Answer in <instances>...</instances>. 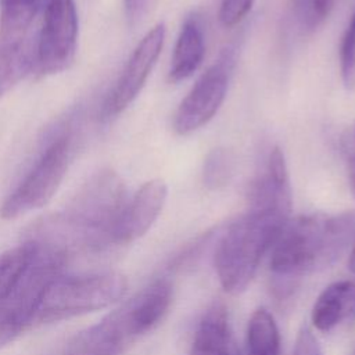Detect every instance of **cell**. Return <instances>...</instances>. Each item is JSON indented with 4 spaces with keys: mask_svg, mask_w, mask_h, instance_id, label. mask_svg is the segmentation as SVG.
Returning a JSON list of instances; mask_svg holds the SVG:
<instances>
[{
    "mask_svg": "<svg viewBox=\"0 0 355 355\" xmlns=\"http://www.w3.org/2000/svg\"><path fill=\"white\" fill-rule=\"evenodd\" d=\"M355 240V214L301 215L288 219L270 248L269 266L279 293L334 263Z\"/></svg>",
    "mask_w": 355,
    "mask_h": 355,
    "instance_id": "cell-1",
    "label": "cell"
},
{
    "mask_svg": "<svg viewBox=\"0 0 355 355\" xmlns=\"http://www.w3.org/2000/svg\"><path fill=\"white\" fill-rule=\"evenodd\" d=\"M288 219L284 211L248 208L226 229L216 244L214 265L227 293L239 294L248 287Z\"/></svg>",
    "mask_w": 355,
    "mask_h": 355,
    "instance_id": "cell-2",
    "label": "cell"
},
{
    "mask_svg": "<svg viewBox=\"0 0 355 355\" xmlns=\"http://www.w3.org/2000/svg\"><path fill=\"white\" fill-rule=\"evenodd\" d=\"M126 202L121 176L112 169H101L78 189L60 216L79 241L100 248L111 244V232Z\"/></svg>",
    "mask_w": 355,
    "mask_h": 355,
    "instance_id": "cell-3",
    "label": "cell"
},
{
    "mask_svg": "<svg viewBox=\"0 0 355 355\" xmlns=\"http://www.w3.org/2000/svg\"><path fill=\"white\" fill-rule=\"evenodd\" d=\"M35 254L26 270L0 304V349L33 324L46 288L62 275L67 250L58 244L35 240Z\"/></svg>",
    "mask_w": 355,
    "mask_h": 355,
    "instance_id": "cell-4",
    "label": "cell"
},
{
    "mask_svg": "<svg viewBox=\"0 0 355 355\" xmlns=\"http://www.w3.org/2000/svg\"><path fill=\"white\" fill-rule=\"evenodd\" d=\"M126 288V277L118 272L61 275L46 288L33 324L60 322L108 308L125 295Z\"/></svg>",
    "mask_w": 355,
    "mask_h": 355,
    "instance_id": "cell-5",
    "label": "cell"
},
{
    "mask_svg": "<svg viewBox=\"0 0 355 355\" xmlns=\"http://www.w3.org/2000/svg\"><path fill=\"white\" fill-rule=\"evenodd\" d=\"M71 159V139L58 135L43 150L35 165L4 198L0 218L11 220L44 207L58 190Z\"/></svg>",
    "mask_w": 355,
    "mask_h": 355,
    "instance_id": "cell-6",
    "label": "cell"
},
{
    "mask_svg": "<svg viewBox=\"0 0 355 355\" xmlns=\"http://www.w3.org/2000/svg\"><path fill=\"white\" fill-rule=\"evenodd\" d=\"M78 43V11L75 0H50L44 8L35 49L33 71L54 75L69 68Z\"/></svg>",
    "mask_w": 355,
    "mask_h": 355,
    "instance_id": "cell-7",
    "label": "cell"
},
{
    "mask_svg": "<svg viewBox=\"0 0 355 355\" xmlns=\"http://www.w3.org/2000/svg\"><path fill=\"white\" fill-rule=\"evenodd\" d=\"M233 64L234 55L229 49L200 76L175 112L173 129L178 135H189L214 118L226 97Z\"/></svg>",
    "mask_w": 355,
    "mask_h": 355,
    "instance_id": "cell-8",
    "label": "cell"
},
{
    "mask_svg": "<svg viewBox=\"0 0 355 355\" xmlns=\"http://www.w3.org/2000/svg\"><path fill=\"white\" fill-rule=\"evenodd\" d=\"M164 40L165 25L162 22L153 26L143 36L103 104V121L114 119L135 101L161 54Z\"/></svg>",
    "mask_w": 355,
    "mask_h": 355,
    "instance_id": "cell-9",
    "label": "cell"
},
{
    "mask_svg": "<svg viewBox=\"0 0 355 355\" xmlns=\"http://www.w3.org/2000/svg\"><path fill=\"white\" fill-rule=\"evenodd\" d=\"M172 282L158 277L107 318L119 338L129 345L158 326L172 304Z\"/></svg>",
    "mask_w": 355,
    "mask_h": 355,
    "instance_id": "cell-10",
    "label": "cell"
},
{
    "mask_svg": "<svg viewBox=\"0 0 355 355\" xmlns=\"http://www.w3.org/2000/svg\"><path fill=\"white\" fill-rule=\"evenodd\" d=\"M168 196L162 179L146 182L123 207L112 232L111 244H129L143 237L161 214Z\"/></svg>",
    "mask_w": 355,
    "mask_h": 355,
    "instance_id": "cell-11",
    "label": "cell"
},
{
    "mask_svg": "<svg viewBox=\"0 0 355 355\" xmlns=\"http://www.w3.org/2000/svg\"><path fill=\"white\" fill-rule=\"evenodd\" d=\"M291 186L284 153L273 147L263 172L251 183L248 191V208L279 209L291 212Z\"/></svg>",
    "mask_w": 355,
    "mask_h": 355,
    "instance_id": "cell-12",
    "label": "cell"
},
{
    "mask_svg": "<svg viewBox=\"0 0 355 355\" xmlns=\"http://www.w3.org/2000/svg\"><path fill=\"white\" fill-rule=\"evenodd\" d=\"M237 352L226 305L222 301H214L196 327L189 355H237Z\"/></svg>",
    "mask_w": 355,
    "mask_h": 355,
    "instance_id": "cell-13",
    "label": "cell"
},
{
    "mask_svg": "<svg viewBox=\"0 0 355 355\" xmlns=\"http://www.w3.org/2000/svg\"><path fill=\"white\" fill-rule=\"evenodd\" d=\"M312 324L320 331H330L337 326L355 319V283L340 280L327 286L316 298L312 312Z\"/></svg>",
    "mask_w": 355,
    "mask_h": 355,
    "instance_id": "cell-14",
    "label": "cell"
},
{
    "mask_svg": "<svg viewBox=\"0 0 355 355\" xmlns=\"http://www.w3.org/2000/svg\"><path fill=\"white\" fill-rule=\"evenodd\" d=\"M50 0H0V50L15 51L37 15Z\"/></svg>",
    "mask_w": 355,
    "mask_h": 355,
    "instance_id": "cell-15",
    "label": "cell"
},
{
    "mask_svg": "<svg viewBox=\"0 0 355 355\" xmlns=\"http://www.w3.org/2000/svg\"><path fill=\"white\" fill-rule=\"evenodd\" d=\"M204 54L205 44L201 25L196 17H189L183 22L175 43L169 80L176 83L190 78L200 68Z\"/></svg>",
    "mask_w": 355,
    "mask_h": 355,
    "instance_id": "cell-16",
    "label": "cell"
},
{
    "mask_svg": "<svg viewBox=\"0 0 355 355\" xmlns=\"http://www.w3.org/2000/svg\"><path fill=\"white\" fill-rule=\"evenodd\" d=\"M248 355H282L280 334L273 315L265 309H257L247 326Z\"/></svg>",
    "mask_w": 355,
    "mask_h": 355,
    "instance_id": "cell-17",
    "label": "cell"
},
{
    "mask_svg": "<svg viewBox=\"0 0 355 355\" xmlns=\"http://www.w3.org/2000/svg\"><path fill=\"white\" fill-rule=\"evenodd\" d=\"M35 254L33 241L28 240L0 254V304L12 291Z\"/></svg>",
    "mask_w": 355,
    "mask_h": 355,
    "instance_id": "cell-18",
    "label": "cell"
},
{
    "mask_svg": "<svg viewBox=\"0 0 355 355\" xmlns=\"http://www.w3.org/2000/svg\"><path fill=\"white\" fill-rule=\"evenodd\" d=\"M33 69L32 55L22 47L15 51L0 50V97Z\"/></svg>",
    "mask_w": 355,
    "mask_h": 355,
    "instance_id": "cell-19",
    "label": "cell"
},
{
    "mask_svg": "<svg viewBox=\"0 0 355 355\" xmlns=\"http://www.w3.org/2000/svg\"><path fill=\"white\" fill-rule=\"evenodd\" d=\"M234 173V157L226 148H214L208 153L202 166V182L208 189H220Z\"/></svg>",
    "mask_w": 355,
    "mask_h": 355,
    "instance_id": "cell-20",
    "label": "cell"
},
{
    "mask_svg": "<svg viewBox=\"0 0 355 355\" xmlns=\"http://www.w3.org/2000/svg\"><path fill=\"white\" fill-rule=\"evenodd\" d=\"M340 69L345 87H355V12L343 39L340 51Z\"/></svg>",
    "mask_w": 355,
    "mask_h": 355,
    "instance_id": "cell-21",
    "label": "cell"
},
{
    "mask_svg": "<svg viewBox=\"0 0 355 355\" xmlns=\"http://www.w3.org/2000/svg\"><path fill=\"white\" fill-rule=\"evenodd\" d=\"M254 0H222L219 8V19L223 26L237 25L251 10Z\"/></svg>",
    "mask_w": 355,
    "mask_h": 355,
    "instance_id": "cell-22",
    "label": "cell"
},
{
    "mask_svg": "<svg viewBox=\"0 0 355 355\" xmlns=\"http://www.w3.org/2000/svg\"><path fill=\"white\" fill-rule=\"evenodd\" d=\"M298 10L305 24L313 26L324 19L331 11L336 0H297Z\"/></svg>",
    "mask_w": 355,
    "mask_h": 355,
    "instance_id": "cell-23",
    "label": "cell"
},
{
    "mask_svg": "<svg viewBox=\"0 0 355 355\" xmlns=\"http://www.w3.org/2000/svg\"><path fill=\"white\" fill-rule=\"evenodd\" d=\"M341 150L347 164L351 190L355 196V122L344 130L341 136Z\"/></svg>",
    "mask_w": 355,
    "mask_h": 355,
    "instance_id": "cell-24",
    "label": "cell"
},
{
    "mask_svg": "<svg viewBox=\"0 0 355 355\" xmlns=\"http://www.w3.org/2000/svg\"><path fill=\"white\" fill-rule=\"evenodd\" d=\"M294 355H324L318 338L308 327H302L295 338Z\"/></svg>",
    "mask_w": 355,
    "mask_h": 355,
    "instance_id": "cell-25",
    "label": "cell"
},
{
    "mask_svg": "<svg viewBox=\"0 0 355 355\" xmlns=\"http://www.w3.org/2000/svg\"><path fill=\"white\" fill-rule=\"evenodd\" d=\"M147 1H148V0H123L126 18H128L132 24L136 22V21L141 17L143 11L146 10Z\"/></svg>",
    "mask_w": 355,
    "mask_h": 355,
    "instance_id": "cell-26",
    "label": "cell"
},
{
    "mask_svg": "<svg viewBox=\"0 0 355 355\" xmlns=\"http://www.w3.org/2000/svg\"><path fill=\"white\" fill-rule=\"evenodd\" d=\"M348 268L355 275V240L351 245V252H349V258H348Z\"/></svg>",
    "mask_w": 355,
    "mask_h": 355,
    "instance_id": "cell-27",
    "label": "cell"
},
{
    "mask_svg": "<svg viewBox=\"0 0 355 355\" xmlns=\"http://www.w3.org/2000/svg\"><path fill=\"white\" fill-rule=\"evenodd\" d=\"M237 355H240V354H239V352H237Z\"/></svg>",
    "mask_w": 355,
    "mask_h": 355,
    "instance_id": "cell-28",
    "label": "cell"
},
{
    "mask_svg": "<svg viewBox=\"0 0 355 355\" xmlns=\"http://www.w3.org/2000/svg\"><path fill=\"white\" fill-rule=\"evenodd\" d=\"M354 355H355V354H354Z\"/></svg>",
    "mask_w": 355,
    "mask_h": 355,
    "instance_id": "cell-29",
    "label": "cell"
}]
</instances>
